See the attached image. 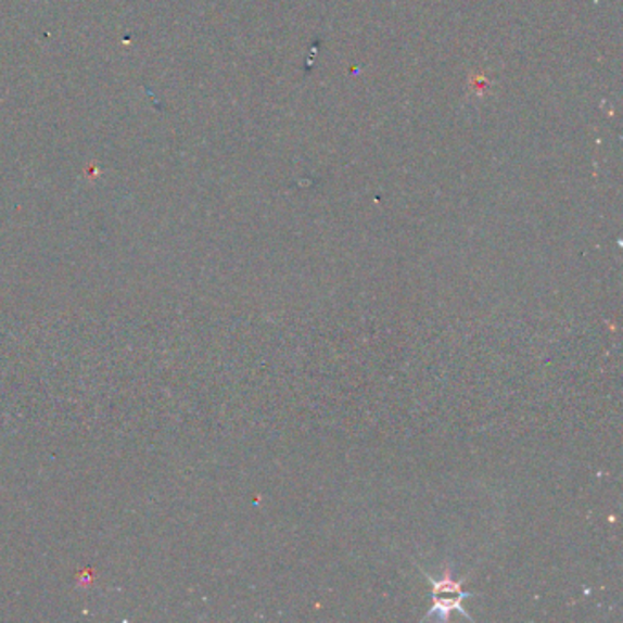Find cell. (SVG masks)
Instances as JSON below:
<instances>
[{"mask_svg": "<svg viewBox=\"0 0 623 623\" xmlns=\"http://www.w3.org/2000/svg\"><path fill=\"white\" fill-rule=\"evenodd\" d=\"M452 572H454V567L452 563L445 567V572H443V577H433L424 572V576L428 577V582L432 583V596H433V607L430 614H428L424 620H430V618H435V620H441V622H446L450 620L452 611L461 612L462 616L472 620L465 612V607H462V601L473 596L472 593H465L462 590V582H456L452 577Z\"/></svg>", "mask_w": 623, "mask_h": 623, "instance_id": "1", "label": "cell"}]
</instances>
